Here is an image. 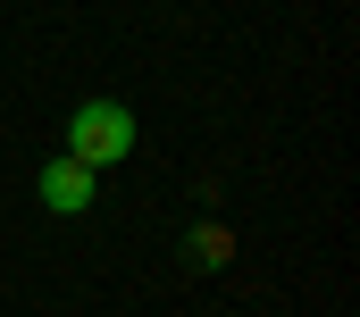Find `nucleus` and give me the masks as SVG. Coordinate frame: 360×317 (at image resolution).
I'll list each match as a JSON object with an SVG mask.
<instances>
[{"mask_svg": "<svg viewBox=\"0 0 360 317\" xmlns=\"http://www.w3.org/2000/svg\"><path fill=\"white\" fill-rule=\"evenodd\" d=\"M126 151H134V109H126V100H76V117H68V158L92 167V175H109Z\"/></svg>", "mask_w": 360, "mask_h": 317, "instance_id": "nucleus-1", "label": "nucleus"}, {"mask_svg": "<svg viewBox=\"0 0 360 317\" xmlns=\"http://www.w3.org/2000/svg\"><path fill=\"white\" fill-rule=\"evenodd\" d=\"M92 192H101V184H92V167H76L68 151L42 167V209H51V217H84V209H92Z\"/></svg>", "mask_w": 360, "mask_h": 317, "instance_id": "nucleus-2", "label": "nucleus"}]
</instances>
